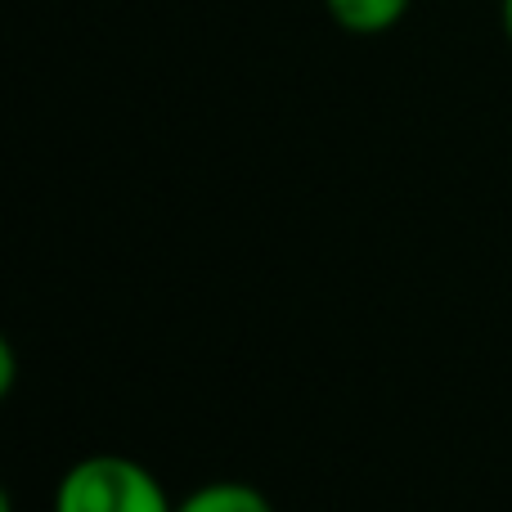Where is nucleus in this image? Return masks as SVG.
<instances>
[{
    "label": "nucleus",
    "instance_id": "nucleus-1",
    "mask_svg": "<svg viewBox=\"0 0 512 512\" xmlns=\"http://www.w3.org/2000/svg\"><path fill=\"white\" fill-rule=\"evenodd\" d=\"M54 512H176L144 463L122 454H90L63 472Z\"/></svg>",
    "mask_w": 512,
    "mask_h": 512
},
{
    "label": "nucleus",
    "instance_id": "nucleus-4",
    "mask_svg": "<svg viewBox=\"0 0 512 512\" xmlns=\"http://www.w3.org/2000/svg\"><path fill=\"white\" fill-rule=\"evenodd\" d=\"M499 14H504V32H508V41H512V0L499 5Z\"/></svg>",
    "mask_w": 512,
    "mask_h": 512
},
{
    "label": "nucleus",
    "instance_id": "nucleus-2",
    "mask_svg": "<svg viewBox=\"0 0 512 512\" xmlns=\"http://www.w3.org/2000/svg\"><path fill=\"white\" fill-rule=\"evenodd\" d=\"M328 18L351 36H378L391 32L409 14V0H324Z\"/></svg>",
    "mask_w": 512,
    "mask_h": 512
},
{
    "label": "nucleus",
    "instance_id": "nucleus-3",
    "mask_svg": "<svg viewBox=\"0 0 512 512\" xmlns=\"http://www.w3.org/2000/svg\"><path fill=\"white\" fill-rule=\"evenodd\" d=\"M176 512H274V508L256 486H243V481H212V486L194 490Z\"/></svg>",
    "mask_w": 512,
    "mask_h": 512
}]
</instances>
